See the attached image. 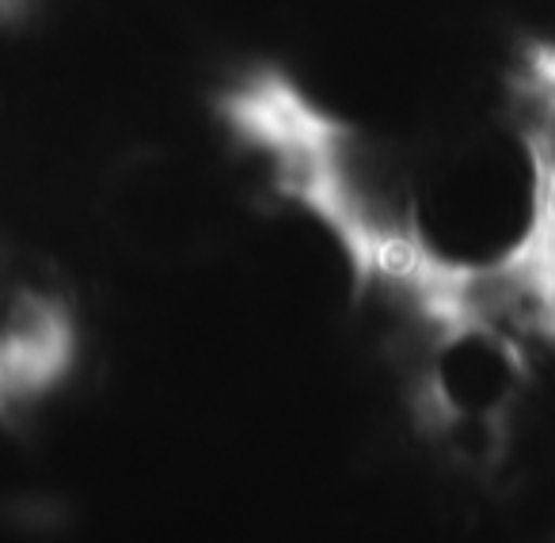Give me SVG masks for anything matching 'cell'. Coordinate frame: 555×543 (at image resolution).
Returning a JSON list of instances; mask_svg holds the SVG:
<instances>
[{
	"instance_id": "1",
	"label": "cell",
	"mask_w": 555,
	"mask_h": 543,
	"mask_svg": "<svg viewBox=\"0 0 555 543\" xmlns=\"http://www.w3.org/2000/svg\"><path fill=\"white\" fill-rule=\"evenodd\" d=\"M552 247L555 206L517 111L415 145L396 277L446 300L547 267Z\"/></svg>"
},
{
	"instance_id": "2",
	"label": "cell",
	"mask_w": 555,
	"mask_h": 543,
	"mask_svg": "<svg viewBox=\"0 0 555 543\" xmlns=\"http://www.w3.org/2000/svg\"><path fill=\"white\" fill-rule=\"evenodd\" d=\"M517 118L525 122L532 141V153H537L540 176H544L547 198L555 206V65L540 69L537 77L525 88V100L517 103Z\"/></svg>"
}]
</instances>
